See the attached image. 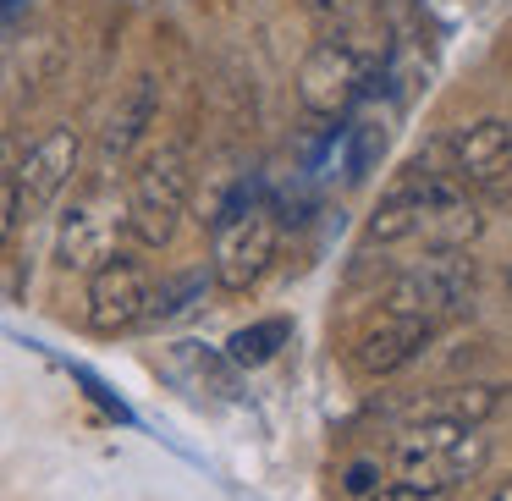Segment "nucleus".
<instances>
[{
  "instance_id": "nucleus-1",
  "label": "nucleus",
  "mask_w": 512,
  "mask_h": 501,
  "mask_svg": "<svg viewBox=\"0 0 512 501\" xmlns=\"http://www.w3.org/2000/svg\"><path fill=\"white\" fill-rule=\"evenodd\" d=\"M479 232V210L468 188L452 171H424L413 166L397 188L380 199L369 215V243H424L430 254H463V243Z\"/></svg>"
},
{
  "instance_id": "nucleus-2",
  "label": "nucleus",
  "mask_w": 512,
  "mask_h": 501,
  "mask_svg": "<svg viewBox=\"0 0 512 501\" xmlns=\"http://www.w3.org/2000/svg\"><path fill=\"white\" fill-rule=\"evenodd\" d=\"M485 463H490V441L474 424L413 419L408 430L391 441L397 485H413V490H441V496H452L457 485L485 474Z\"/></svg>"
},
{
  "instance_id": "nucleus-3",
  "label": "nucleus",
  "mask_w": 512,
  "mask_h": 501,
  "mask_svg": "<svg viewBox=\"0 0 512 501\" xmlns=\"http://www.w3.org/2000/svg\"><path fill=\"white\" fill-rule=\"evenodd\" d=\"M281 248V215L265 199H232L215 221V243H210V276L226 292H248L259 276L270 270Z\"/></svg>"
},
{
  "instance_id": "nucleus-4",
  "label": "nucleus",
  "mask_w": 512,
  "mask_h": 501,
  "mask_svg": "<svg viewBox=\"0 0 512 501\" xmlns=\"http://www.w3.org/2000/svg\"><path fill=\"white\" fill-rule=\"evenodd\" d=\"M188 210V155L177 144H160L155 155H144V166L133 171V188H127V232L144 248H166L182 226Z\"/></svg>"
},
{
  "instance_id": "nucleus-5",
  "label": "nucleus",
  "mask_w": 512,
  "mask_h": 501,
  "mask_svg": "<svg viewBox=\"0 0 512 501\" xmlns=\"http://www.w3.org/2000/svg\"><path fill=\"white\" fill-rule=\"evenodd\" d=\"M380 303H386L380 314H408V320H424V325L452 320V314H463L474 303V259H463V254L419 259V265H408L391 281Z\"/></svg>"
},
{
  "instance_id": "nucleus-6",
  "label": "nucleus",
  "mask_w": 512,
  "mask_h": 501,
  "mask_svg": "<svg viewBox=\"0 0 512 501\" xmlns=\"http://www.w3.org/2000/svg\"><path fill=\"white\" fill-rule=\"evenodd\" d=\"M369 89V61L358 56L347 39H320V45L303 56L298 67V100L309 116H325V122H342Z\"/></svg>"
},
{
  "instance_id": "nucleus-7",
  "label": "nucleus",
  "mask_w": 512,
  "mask_h": 501,
  "mask_svg": "<svg viewBox=\"0 0 512 501\" xmlns=\"http://www.w3.org/2000/svg\"><path fill=\"white\" fill-rule=\"evenodd\" d=\"M122 210H116L111 199H83L72 204L67 215H61L56 226V259L67 270H83V276H94L100 265H111V259H122Z\"/></svg>"
},
{
  "instance_id": "nucleus-8",
  "label": "nucleus",
  "mask_w": 512,
  "mask_h": 501,
  "mask_svg": "<svg viewBox=\"0 0 512 501\" xmlns=\"http://www.w3.org/2000/svg\"><path fill=\"white\" fill-rule=\"evenodd\" d=\"M83 138L72 127H50L39 144H28L17 155V215H39L67 193L72 171H78Z\"/></svg>"
},
{
  "instance_id": "nucleus-9",
  "label": "nucleus",
  "mask_w": 512,
  "mask_h": 501,
  "mask_svg": "<svg viewBox=\"0 0 512 501\" xmlns=\"http://www.w3.org/2000/svg\"><path fill=\"white\" fill-rule=\"evenodd\" d=\"M149 309V276L138 259H111L89 276V331L116 336V331H133L144 325Z\"/></svg>"
},
{
  "instance_id": "nucleus-10",
  "label": "nucleus",
  "mask_w": 512,
  "mask_h": 501,
  "mask_svg": "<svg viewBox=\"0 0 512 501\" xmlns=\"http://www.w3.org/2000/svg\"><path fill=\"white\" fill-rule=\"evenodd\" d=\"M452 171L463 188H496V182L512 177V122L501 116H485V122L463 127L452 138Z\"/></svg>"
},
{
  "instance_id": "nucleus-11",
  "label": "nucleus",
  "mask_w": 512,
  "mask_h": 501,
  "mask_svg": "<svg viewBox=\"0 0 512 501\" xmlns=\"http://www.w3.org/2000/svg\"><path fill=\"white\" fill-rule=\"evenodd\" d=\"M430 336H435V325H424V320H408V314H380V320L358 336L353 358H358L364 375H397L402 364H413V358L424 353Z\"/></svg>"
},
{
  "instance_id": "nucleus-12",
  "label": "nucleus",
  "mask_w": 512,
  "mask_h": 501,
  "mask_svg": "<svg viewBox=\"0 0 512 501\" xmlns=\"http://www.w3.org/2000/svg\"><path fill=\"white\" fill-rule=\"evenodd\" d=\"M287 342H292L287 320H254V325H243V331L226 336V364L232 369H265Z\"/></svg>"
},
{
  "instance_id": "nucleus-13",
  "label": "nucleus",
  "mask_w": 512,
  "mask_h": 501,
  "mask_svg": "<svg viewBox=\"0 0 512 501\" xmlns=\"http://www.w3.org/2000/svg\"><path fill=\"white\" fill-rule=\"evenodd\" d=\"M166 369L171 375H182V380H199V386H210L215 397H237V369L226 364V353L215 358L210 347H199V342H177L171 347V358H166Z\"/></svg>"
},
{
  "instance_id": "nucleus-14",
  "label": "nucleus",
  "mask_w": 512,
  "mask_h": 501,
  "mask_svg": "<svg viewBox=\"0 0 512 501\" xmlns=\"http://www.w3.org/2000/svg\"><path fill=\"white\" fill-rule=\"evenodd\" d=\"M149 116H155V83L138 78L133 89H127V100L111 111V127H105V155H127V149L138 144V133L149 127Z\"/></svg>"
},
{
  "instance_id": "nucleus-15",
  "label": "nucleus",
  "mask_w": 512,
  "mask_h": 501,
  "mask_svg": "<svg viewBox=\"0 0 512 501\" xmlns=\"http://www.w3.org/2000/svg\"><path fill=\"white\" fill-rule=\"evenodd\" d=\"M496 402H501V391L496 386H446L435 402H424V413L419 419H446V424H485L490 413H496Z\"/></svg>"
},
{
  "instance_id": "nucleus-16",
  "label": "nucleus",
  "mask_w": 512,
  "mask_h": 501,
  "mask_svg": "<svg viewBox=\"0 0 512 501\" xmlns=\"http://www.w3.org/2000/svg\"><path fill=\"white\" fill-rule=\"evenodd\" d=\"M204 287H210V281H204L199 270H193V276L166 281V287H149V309H144V320H171V314L193 309V298H204Z\"/></svg>"
},
{
  "instance_id": "nucleus-17",
  "label": "nucleus",
  "mask_w": 512,
  "mask_h": 501,
  "mask_svg": "<svg viewBox=\"0 0 512 501\" xmlns=\"http://www.w3.org/2000/svg\"><path fill=\"white\" fill-rule=\"evenodd\" d=\"M17 155H23V149L0 133V248L12 243L17 221H23V215H17Z\"/></svg>"
},
{
  "instance_id": "nucleus-18",
  "label": "nucleus",
  "mask_w": 512,
  "mask_h": 501,
  "mask_svg": "<svg viewBox=\"0 0 512 501\" xmlns=\"http://www.w3.org/2000/svg\"><path fill=\"white\" fill-rule=\"evenodd\" d=\"M342 490H347V496H375V490H380V463H375V457H353V463H347L342 468Z\"/></svg>"
},
{
  "instance_id": "nucleus-19",
  "label": "nucleus",
  "mask_w": 512,
  "mask_h": 501,
  "mask_svg": "<svg viewBox=\"0 0 512 501\" xmlns=\"http://www.w3.org/2000/svg\"><path fill=\"white\" fill-rule=\"evenodd\" d=\"M78 386H83V391H89V397H94V402H100V408H105V413H111V419H122V424H127V419H133V413H127V408H122V402H116V397H111V386H100V380H94V375H89V369H78Z\"/></svg>"
},
{
  "instance_id": "nucleus-20",
  "label": "nucleus",
  "mask_w": 512,
  "mask_h": 501,
  "mask_svg": "<svg viewBox=\"0 0 512 501\" xmlns=\"http://www.w3.org/2000/svg\"><path fill=\"white\" fill-rule=\"evenodd\" d=\"M369 501H452V496H441V490H413V485H386Z\"/></svg>"
},
{
  "instance_id": "nucleus-21",
  "label": "nucleus",
  "mask_w": 512,
  "mask_h": 501,
  "mask_svg": "<svg viewBox=\"0 0 512 501\" xmlns=\"http://www.w3.org/2000/svg\"><path fill=\"white\" fill-rule=\"evenodd\" d=\"M485 501H512V479H501V485L496 490H490V496Z\"/></svg>"
},
{
  "instance_id": "nucleus-22",
  "label": "nucleus",
  "mask_w": 512,
  "mask_h": 501,
  "mask_svg": "<svg viewBox=\"0 0 512 501\" xmlns=\"http://www.w3.org/2000/svg\"><path fill=\"white\" fill-rule=\"evenodd\" d=\"M507 287H512V270H507Z\"/></svg>"
}]
</instances>
